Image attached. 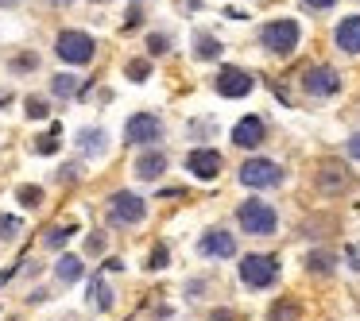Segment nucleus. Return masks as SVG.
<instances>
[{"instance_id":"obj_1","label":"nucleus","mask_w":360,"mask_h":321,"mask_svg":"<svg viewBox=\"0 0 360 321\" xmlns=\"http://www.w3.org/2000/svg\"><path fill=\"white\" fill-rule=\"evenodd\" d=\"M298 39H302V32H298L295 20H271V24H264V32H259V43L279 58L295 55Z\"/></svg>"},{"instance_id":"obj_2","label":"nucleus","mask_w":360,"mask_h":321,"mask_svg":"<svg viewBox=\"0 0 360 321\" xmlns=\"http://www.w3.org/2000/svg\"><path fill=\"white\" fill-rule=\"evenodd\" d=\"M236 221H240V228L248 236H271L275 232V225H279V217H275V209L267 202H244L240 209H236Z\"/></svg>"},{"instance_id":"obj_3","label":"nucleus","mask_w":360,"mask_h":321,"mask_svg":"<svg viewBox=\"0 0 360 321\" xmlns=\"http://www.w3.org/2000/svg\"><path fill=\"white\" fill-rule=\"evenodd\" d=\"M94 51H97V43L89 39L86 32H63L55 39V55L63 58V63H74V66L89 63V58H94Z\"/></svg>"},{"instance_id":"obj_4","label":"nucleus","mask_w":360,"mask_h":321,"mask_svg":"<svg viewBox=\"0 0 360 321\" xmlns=\"http://www.w3.org/2000/svg\"><path fill=\"white\" fill-rule=\"evenodd\" d=\"M275 275H279V263H275L271 256H244V259H240V279H244V287L264 290V287H271V282H275Z\"/></svg>"},{"instance_id":"obj_5","label":"nucleus","mask_w":360,"mask_h":321,"mask_svg":"<svg viewBox=\"0 0 360 321\" xmlns=\"http://www.w3.org/2000/svg\"><path fill=\"white\" fill-rule=\"evenodd\" d=\"M240 182L252 190H267V186H279L283 182V171L271 159H248V163L240 166Z\"/></svg>"},{"instance_id":"obj_6","label":"nucleus","mask_w":360,"mask_h":321,"mask_svg":"<svg viewBox=\"0 0 360 321\" xmlns=\"http://www.w3.org/2000/svg\"><path fill=\"white\" fill-rule=\"evenodd\" d=\"M143 213H148V205H143V197L128 194V190H120V194H112V205H109V217L112 225H140Z\"/></svg>"},{"instance_id":"obj_7","label":"nucleus","mask_w":360,"mask_h":321,"mask_svg":"<svg viewBox=\"0 0 360 321\" xmlns=\"http://www.w3.org/2000/svg\"><path fill=\"white\" fill-rule=\"evenodd\" d=\"M302 89L310 97H333L337 89H341V74H337L333 66H310V70L302 74Z\"/></svg>"},{"instance_id":"obj_8","label":"nucleus","mask_w":360,"mask_h":321,"mask_svg":"<svg viewBox=\"0 0 360 321\" xmlns=\"http://www.w3.org/2000/svg\"><path fill=\"white\" fill-rule=\"evenodd\" d=\"M213 86H217L221 97H248L256 81H252V74L240 70V66H225V70H217V81H213Z\"/></svg>"},{"instance_id":"obj_9","label":"nucleus","mask_w":360,"mask_h":321,"mask_svg":"<svg viewBox=\"0 0 360 321\" xmlns=\"http://www.w3.org/2000/svg\"><path fill=\"white\" fill-rule=\"evenodd\" d=\"M159 136H163L159 117H151V112H136V117H128V124H124V140L128 143H155Z\"/></svg>"},{"instance_id":"obj_10","label":"nucleus","mask_w":360,"mask_h":321,"mask_svg":"<svg viewBox=\"0 0 360 321\" xmlns=\"http://www.w3.org/2000/svg\"><path fill=\"white\" fill-rule=\"evenodd\" d=\"M186 171L194 174V178H202V182H213L221 174V151H213V148H194L186 155Z\"/></svg>"},{"instance_id":"obj_11","label":"nucleus","mask_w":360,"mask_h":321,"mask_svg":"<svg viewBox=\"0 0 360 321\" xmlns=\"http://www.w3.org/2000/svg\"><path fill=\"white\" fill-rule=\"evenodd\" d=\"M198 248H202V256H210V259H229V256H236V240H233L229 232H221V228L205 232Z\"/></svg>"},{"instance_id":"obj_12","label":"nucleus","mask_w":360,"mask_h":321,"mask_svg":"<svg viewBox=\"0 0 360 321\" xmlns=\"http://www.w3.org/2000/svg\"><path fill=\"white\" fill-rule=\"evenodd\" d=\"M333 43L345 55H360V16H345L333 32Z\"/></svg>"},{"instance_id":"obj_13","label":"nucleus","mask_w":360,"mask_h":321,"mask_svg":"<svg viewBox=\"0 0 360 321\" xmlns=\"http://www.w3.org/2000/svg\"><path fill=\"white\" fill-rule=\"evenodd\" d=\"M264 132L267 128H264L259 117H244L240 124L233 128V143L236 148H259V143H264Z\"/></svg>"},{"instance_id":"obj_14","label":"nucleus","mask_w":360,"mask_h":321,"mask_svg":"<svg viewBox=\"0 0 360 321\" xmlns=\"http://www.w3.org/2000/svg\"><path fill=\"white\" fill-rule=\"evenodd\" d=\"M345 186H349V174H345V166L326 163V166L318 171V190H321V194H341Z\"/></svg>"},{"instance_id":"obj_15","label":"nucleus","mask_w":360,"mask_h":321,"mask_svg":"<svg viewBox=\"0 0 360 321\" xmlns=\"http://www.w3.org/2000/svg\"><path fill=\"white\" fill-rule=\"evenodd\" d=\"M167 171V155L163 151H148V155H140L136 159V174H140V178H159V174Z\"/></svg>"},{"instance_id":"obj_16","label":"nucleus","mask_w":360,"mask_h":321,"mask_svg":"<svg viewBox=\"0 0 360 321\" xmlns=\"http://www.w3.org/2000/svg\"><path fill=\"white\" fill-rule=\"evenodd\" d=\"M55 275H58V282H78L82 279V259L78 256H63L55 263Z\"/></svg>"},{"instance_id":"obj_17","label":"nucleus","mask_w":360,"mask_h":321,"mask_svg":"<svg viewBox=\"0 0 360 321\" xmlns=\"http://www.w3.org/2000/svg\"><path fill=\"white\" fill-rule=\"evenodd\" d=\"M78 148L86 151V155H101L105 151V132L101 128H86V132L78 136Z\"/></svg>"},{"instance_id":"obj_18","label":"nucleus","mask_w":360,"mask_h":321,"mask_svg":"<svg viewBox=\"0 0 360 321\" xmlns=\"http://www.w3.org/2000/svg\"><path fill=\"white\" fill-rule=\"evenodd\" d=\"M194 55L210 63V58H217V55H221V43L213 39L210 32H202V35H198V39H194Z\"/></svg>"},{"instance_id":"obj_19","label":"nucleus","mask_w":360,"mask_h":321,"mask_svg":"<svg viewBox=\"0 0 360 321\" xmlns=\"http://www.w3.org/2000/svg\"><path fill=\"white\" fill-rule=\"evenodd\" d=\"M16 197H20V205H24V209H35V205H43V190H39V186H20Z\"/></svg>"},{"instance_id":"obj_20","label":"nucleus","mask_w":360,"mask_h":321,"mask_svg":"<svg viewBox=\"0 0 360 321\" xmlns=\"http://www.w3.org/2000/svg\"><path fill=\"white\" fill-rule=\"evenodd\" d=\"M74 89H78V81H74L70 74H58V78L51 81V93H55V97H70Z\"/></svg>"},{"instance_id":"obj_21","label":"nucleus","mask_w":360,"mask_h":321,"mask_svg":"<svg viewBox=\"0 0 360 321\" xmlns=\"http://www.w3.org/2000/svg\"><path fill=\"white\" fill-rule=\"evenodd\" d=\"M306 267H310V271H333V256H326V251H314L310 259H306Z\"/></svg>"},{"instance_id":"obj_22","label":"nucleus","mask_w":360,"mask_h":321,"mask_svg":"<svg viewBox=\"0 0 360 321\" xmlns=\"http://www.w3.org/2000/svg\"><path fill=\"white\" fill-rule=\"evenodd\" d=\"M70 236H74V228H70V225H66V228H51V232H47V248H63V244L70 240Z\"/></svg>"},{"instance_id":"obj_23","label":"nucleus","mask_w":360,"mask_h":321,"mask_svg":"<svg viewBox=\"0 0 360 321\" xmlns=\"http://www.w3.org/2000/svg\"><path fill=\"white\" fill-rule=\"evenodd\" d=\"M47 101H39V97H27V117L32 120H47Z\"/></svg>"},{"instance_id":"obj_24","label":"nucleus","mask_w":360,"mask_h":321,"mask_svg":"<svg viewBox=\"0 0 360 321\" xmlns=\"http://www.w3.org/2000/svg\"><path fill=\"white\" fill-rule=\"evenodd\" d=\"M167 259H171V256H167V248L159 244V248H151V259H148V267H151V271H163V267H167Z\"/></svg>"},{"instance_id":"obj_25","label":"nucleus","mask_w":360,"mask_h":321,"mask_svg":"<svg viewBox=\"0 0 360 321\" xmlns=\"http://www.w3.org/2000/svg\"><path fill=\"white\" fill-rule=\"evenodd\" d=\"M148 51H151V55H167V51H171V39H167V35H151Z\"/></svg>"},{"instance_id":"obj_26","label":"nucleus","mask_w":360,"mask_h":321,"mask_svg":"<svg viewBox=\"0 0 360 321\" xmlns=\"http://www.w3.org/2000/svg\"><path fill=\"white\" fill-rule=\"evenodd\" d=\"M148 70H151V66L143 63V58H136V63H128V78H132V81H143V78H148Z\"/></svg>"},{"instance_id":"obj_27","label":"nucleus","mask_w":360,"mask_h":321,"mask_svg":"<svg viewBox=\"0 0 360 321\" xmlns=\"http://www.w3.org/2000/svg\"><path fill=\"white\" fill-rule=\"evenodd\" d=\"M16 232H20V221L16 217H0V236H4V240H12Z\"/></svg>"},{"instance_id":"obj_28","label":"nucleus","mask_w":360,"mask_h":321,"mask_svg":"<svg viewBox=\"0 0 360 321\" xmlns=\"http://www.w3.org/2000/svg\"><path fill=\"white\" fill-rule=\"evenodd\" d=\"M35 151H39V155H55V151H58L55 136H39V143H35Z\"/></svg>"},{"instance_id":"obj_29","label":"nucleus","mask_w":360,"mask_h":321,"mask_svg":"<svg viewBox=\"0 0 360 321\" xmlns=\"http://www.w3.org/2000/svg\"><path fill=\"white\" fill-rule=\"evenodd\" d=\"M89 294H97V306H101V310H109L112 306V298H109V290L101 287V282H94V287H89Z\"/></svg>"},{"instance_id":"obj_30","label":"nucleus","mask_w":360,"mask_h":321,"mask_svg":"<svg viewBox=\"0 0 360 321\" xmlns=\"http://www.w3.org/2000/svg\"><path fill=\"white\" fill-rule=\"evenodd\" d=\"M271 317H275V321H290V317H295V306H275Z\"/></svg>"},{"instance_id":"obj_31","label":"nucleus","mask_w":360,"mask_h":321,"mask_svg":"<svg viewBox=\"0 0 360 321\" xmlns=\"http://www.w3.org/2000/svg\"><path fill=\"white\" fill-rule=\"evenodd\" d=\"M86 248H89V256H101V251H105V240H101V236H89Z\"/></svg>"},{"instance_id":"obj_32","label":"nucleus","mask_w":360,"mask_h":321,"mask_svg":"<svg viewBox=\"0 0 360 321\" xmlns=\"http://www.w3.org/2000/svg\"><path fill=\"white\" fill-rule=\"evenodd\" d=\"M302 4H306V8H333L337 0H302Z\"/></svg>"},{"instance_id":"obj_33","label":"nucleus","mask_w":360,"mask_h":321,"mask_svg":"<svg viewBox=\"0 0 360 321\" xmlns=\"http://www.w3.org/2000/svg\"><path fill=\"white\" fill-rule=\"evenodd\" d=\"M349 155H352V159H360V132L349 140Z\"/></svg>"},{"instance_id":"obj_34","label":"nucleus","mask_w":360,"mask_h":321,"mask_svg":"<svg viewBox=\"0 0 360 321\" xmlns=\"http://www.w3.org/2000/svg\"><path fill=\"white\" fill-rule=\"evenodd\" d=\"M16 66H20V70H27V66H35V55H24V58H16Z\"/></svg>"},{"instance_id":"obj_35","label":"nucleus","mask_w":360,"mask_h":321,"mask_svg":"<svg viewBox=\"0 0 360 321\" xmlns=\"http://www.w3.org/2000/svg\"><path fill=\"white\" fill-rule=\"evenodd\" d=\"M0 4H16V0H0Z\"/></svg>"}]
</instances>
